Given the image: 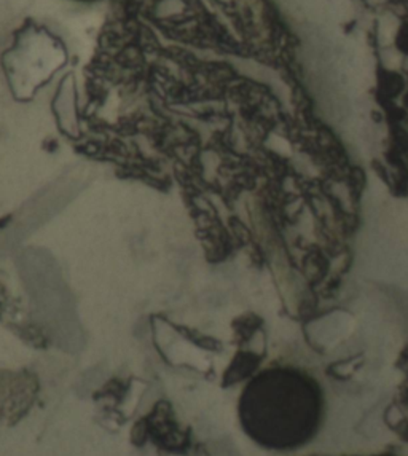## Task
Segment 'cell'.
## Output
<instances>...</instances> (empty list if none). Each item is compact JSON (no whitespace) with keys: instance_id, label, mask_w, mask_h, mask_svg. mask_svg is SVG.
<instances>
[{"instance_id":"1","label":"cell","mask_w":408,"mask_h":456,"mask_svg":"<svg viewBox=\"0 0 408 456\" xmlns=\"http://www.w3.org/2000/svg\"><path fill=\"white\" fill-rule=\"evenodd\" d=\"M324 419V397L318 385L288 369L262 373L244 389L238 405L242 433L273 453H292L310 445Z\"/></svg>"},{"instance_id":"2","label":"cell","mask_w":408,"mask_h":456,"mask_svg":"<svg viewBox=\"0 0 408 456\" xmlns=\"http://www.w3.org/2000/svg\"><path fill=\"white\" fill-rule=\"evenodd\" d=\"M69 2H77V4H86V5H90V4H99V2H102V0H69Z\"/></svg>"}]
</instances>
